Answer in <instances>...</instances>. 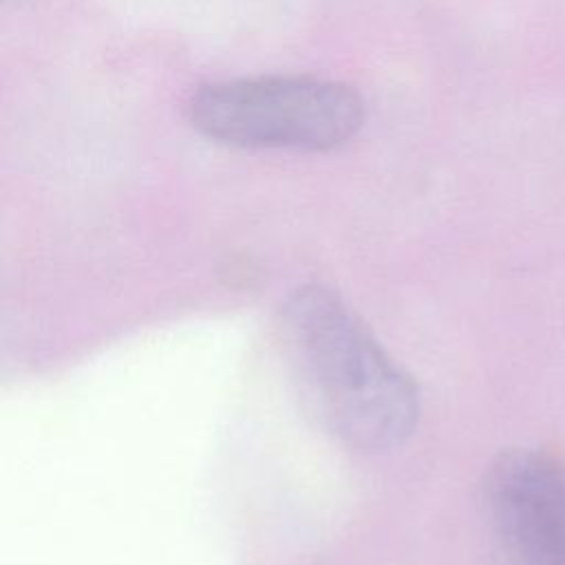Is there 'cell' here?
Instances as JSON below:
<instances>
[{
	"mask_svg": "<svg viewBox=\"0 0 565 565\" xmlns=\"http://www.w3.org/2000/svg\"><path fill=\"white\" fill-rule=\"evenodd\" d=\"M285 338L320 419L362 450L399 444L415 426L411 380L355 313L329 289H298L285 307Z\"/></svg>",
	"mask_w": 565,
	"mask_h": 565,
	"instance_id": "obj_1",
	"label": "cell"
},
{
	"mask_svg": "<svg viewBox=\"0 0 565 565\" xmlns=\"http://www.w3.org/2000/svg\"><path fill=\"white\" fill-rule=\"evenodd\" d=\"M185 113L194 130L207 139L305 152L344 146L366 117L355 88L298 75L203 84L190 95Z\"/></svg>",
	"mask_w": 565,
	"mask_h": 565,
	"instance_id": "obj_2",
	"label": "cell"
},
{
	"mask_svg": "<svg viewBox=\"0 0 565 565\" xmlns=\"http://www.w3.org/2000/svg\"><path fill=\"white\" fill-rule=\"evenodd\" d=\"M501 565H565V461L539 448L501 452L483 479Z\"/></svg>",
	"mask_w": 565,
	"mask_h": 565,
	"instance_id": "obj_3",
	"label": "cell"
}]
</instances>
